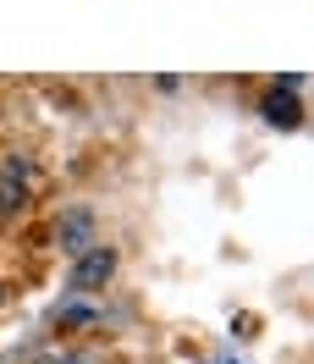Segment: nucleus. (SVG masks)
<instances>
[{
	"label": "nucleus",
	"mask_w": 314,
	"mask_h": 364,
	"mask_svg": "<svg viewBox=\"0 0 314 364\" xmlns=\"http://www.w3.org/2000/svg\"><path fill=\"white\" fill-rule=\"evenodd\" d=\"M116 265H121V254H116L111 243H94V249H83L77 259H72L67 287H72V293H99V287H111Z\"/></svg>",
	"instance_id": "nucleus-1"
},
{
	"label": "nucleus",
	"mask_w": 314,
	"mask_h": 364,
	"mask_svg": "<svg viewBox=\"0 0 314 364\" xmlns=\"http://www.w3.org/2000/svg\"><path fill=\"white\" fill-rule=\"evenodd\" d=\"M33 199V166L28 155H0V221H17Z\"/></svg>",
	"instance_id": "nucleus-2"
},
{
	"label": "nucleus",
	"mask_w": 314,
	"mask_h": 364,
	"mask_svg": "<svg viewBox=\"0 0 314 364\" xmlns=\"http://www.w3.org/2000/svg\"><path fill=\"white\" fill-rule=\"evenodd\" d=\"M55 243H61V254H72V259H77L83 249H94V243H99V221H94V210L89 205H72L67 215L55 221Z\"/></svg>",
	"instance_id": "nucleus-3"
},
{
	"label": "nucleus",
	"mask_w": 314,
	"mask_h": 364,
	"mask_svg": "<svg viewBox=\"0 0 314 364\" xmlns=\"http://www.w3.org/2000/svg\"><path fill=\"white\" fill-rule=\"evenodd\" d=\"M298 83H303V77H276V83H270V94L265 100H259V111H265V122L270 127H303V111H298V100H292L287 89H298Z\"/></svg>",
	"instance_id": "nucleus-4"
},
{
	"label": "nucleus",
	"mask_w": 314,
	"mask_h": 364,
	"mask_svg": "<svg viewBox=\"0 0 314 364\" xmlns=\"http://www.w3.org/2000/svg\"><path fill=\"white\" fill-rule=\"evenodd\" d=\"M39 364H99V359H94V353H61V348H55V353H45Z\"/></svg>",
	"instance_id": "nucleus-5"
},
{
	"label": "nucleus",
	"mask_w": 314,
	"mask_h": 364,
	"mask_svg": "<svg viewBox=\"0 0 314 364\" xmlns=\"http://www.w3.org/2000/svg\"><path fill=\"white\" fill-rule=\"evenodd\" d=\"M0 304H6V287H0Z\"/></svg>",
	"instance_id": "nucleus-6"
}]
</instances>
